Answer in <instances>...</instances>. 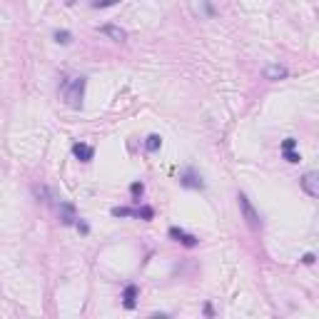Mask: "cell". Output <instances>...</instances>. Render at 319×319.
Masks as SVG:
<instances>
[{"mask_svg":"<svg viewBox=\"0 0 319 319\" xmlns=\"http://www.w3.org/2000/svg\"><path fill=\"white\" fill-rule=\"evenodd\" d=\"M85 85H87V80L85 77H72L70 82H65L63 85V97L65 102L70 105V108H82V97H85Z\"/></svg>","mask_w":319,"mask_h":319,"instance_id":"obj_1","label":"cell"},{"mask_svg":"<svg viewBox=\"0 0 319 319\" xmlns=\"http://www.w3.org/2000/svg\"><path fill=\"white\" fill-rule=\"evenodd\" d=\"M237 199H240V209H242V215H245V220H247V225L252 227V230H262V220H259V212H257L255 207H252V202L247 199V194H237Z\"/></svg>","mask_w":319,"mask_h":319,"instance_id":"obj_2","label":"cell"},{"mask_svg":"<svg viewBox=\"0 0 319 319\" xmlns=\"http://www.w3.org/2000/svg\"><path fill=\"white\" fill-rule=\"evenodd\" d=\"M180 185H182V187H187V190H202V187H204L202 177H199L194 170H185V172L180 175Z\"/></svg>","mask_w":319,"mask_h":319,"instance_id":"obj_3","label":"cell"},{"mask_svg":"<svg viewBox=\"0 0 319 319\" xmlns=\"http://www.w3.org/2000/svg\"><path fill=\"white\" fill-rule=\"evenodd\" d=\"M175 242H180V245H185V247H194L199 240L194 237V235H190V232H185V230H180V227H170V232H167Z\"/></svg>","mask_w":319,"mask_h":319,"instance_id":"obj_4","label":"cell"},{"mask_svg":"<svg viewBox=\"0 0 319 319\" xmlns=\"http://www.w3.org/2000/svg\"><path fill=\"white\" fill-rule=\"evenodd\" d=\"M72 155L80 160V162H90L95 157V147L92 145H85V142H75L72 145Z\"/></svg>","mask_w":319,"mask_h":319,"instance_id":"obj_5","label":"cell"},{"mask_svg":"<svg viewBox=\"0 0 319 319\" xmlns=\"http://www.w3.org/2000/svg\"><path fill=\"white\" fill-rule=\"evenodd\" d=\"M299 182H302V190L307 192L309 197H317V194H319V177H317V172H307V175H304Z\"/></svg>","mask_w":319,"mask_h":319,"instance_id":"obj_6","label":"cell"},{"mask_svg":"<svg viewBox=\"0 0 319 319\" xmlns=\"http://www.w3.org/2000/svg\"><path fill=\"white\" fill-rule=\"evenodd\" d=\"M58 212H60V222H63V225H75V222L80 220L77 212H75V207H72L70 202H60Z\"/></svg>","mask_w":319,"mask_h":319,"instance_id":"obj_7","label":"cell"},{"mask_svg":"<svg viewBox=\"0 0 319 319\" xmlns=\"http://www.w3.org/2000/svg\"><path fill=\"white\" fill-rule=\"evenodd\" d=\"M100 30H102V35H108V38L115 40V43H125V40H128V33H125L123 28H118V25H102Z\"/></svg>","mask_w":319,"mask_h":319,"instance_id":"obj_8","label":"cell"},{"mask_svg":"<svg viewBox=\"0 0 319 319\" xmlns=\"http://www.w3.org/2000/svg\"><path fill=\"white\" fill-rule=\"evenodd\" d=\"M287 75H289V72H287V67H284V65H269V67L264 70V77H267V80H272V82H274V80H284Z\"/></svg>","mask_w":319,"mask_h":319,"instance_id":"obj_9","label":"cell"},{"mask_svg":"<svg viewBox=\"0 0 319 319\" xmlns=\"http://www.w3.org/2000/svg\"><path fill=\"white\" fill-rule=\"evenodd\" d=\"M137 294H140V289H137V284H128L125 287V292H123V304H125V309H135V299H137Z\"/></svg>","mask_w":319,"mask_h":319,"instance_id":"obj_10","label":"cell"},{"mask_svg":"<svg viewBox=\"0 0 319 319\" xmlns=\"http://www.w3.org/2000/svg\"><path fill=\"white\" fill-rule=\"evenodd\" d=\"M160 145H162V137H160V135H147V140H145V147H147V152H155V150H160Z\"/></svg>","mask_w":319,"mask_h":319,"instance_id":"obj_11","label":"cell"},{"mask_svg":"<svg viewBox=\"0 0 319 319\" xmlns=\"http://www.w3.org/2000/svg\"><path fill=\"white\" fill-rule=\"evenodd\" d=\"M110 212H113V217H135V209H130V207H113Z\"/></svg>","mask_w":319,"mask_h":319,"instance_id":"obj_12","label":"cell"},{"mask_svg":"<svg viewBox=\"0 0 319 319\" xmlns=\"http://www.w3.org/2000/svg\"><path fill=\"white\" fill-rule=\"evenodd\" d=\"M55 43H60V45H67V43H72V35H70L67 30H55Z\"/></svg>","mask_w":319,"mask_h":319,"instance_id":"obj_13","label":"cell"},{"mask_svg":"<svg viewBox=\"0 0 319 319\" xmlns=\"http://www.w3.org/2000/svg\"><path fill=\"white\" fill-rule=\"evenodd\" d=\"M142 192H145V185L142 182H135V185H130V194L137 199V197H142Z\"/></svg>","mask_w":319,"mask_h":319,"instance_id":"obj_14","label":"cell"},{"mask_svg":"<svg viewBox=\"0 0 319 319\" xmlns=\"http://www.w3.org/2000/svg\"><path fill=\"white\" fill-rule=\"evenodd\" d=\"M282 152H284V157H287V162H299V160H302V157H299V155H297L294 150H282Z\"/></svg>","mask_w":319,"mask_h":319,"instance_id":"obj_15","label":"cell"},{"mask_svg":"<svg viewBox=\"0 0 319 319\" xmlns=\"http://www.w3.org/2000/svg\"><path fill=\"white\" fill-rule=\"evenodd\" d=\"M115 3H120V0H95L92 8H110V5H115Z\"/></svg>","mask_w":319,"mask_h":319,"instance_id":"obj_16","label":"cell"},{"mask_svg":"<svg viewBox=\"0 0 319 319\" xmlns=\"http://www.w3.org/2000/svg\"><path fill=\"white\" fill-rule=\"evenodd\" d=\"M297 147V140L294 137H287L284 142H282V150H294Z\"/></svg>","mask_w":319,"mask_h":319,"instance_id":"obj_17","label":"cell"},{"mask_svg":"<svg viewBox=\"0 0 319 319\" xmlns=\"http://www.w3.org/2000/svg\"><path fill=\"white\" fill-rule=\"evenodd\" d=\"M304 264H314V255H312V252L304 255Z\"/></svg>","mask_w":319,"mask_h":319,"instance_id":"obj_18","label":"cell"},{"mask_svg":"<svg viewBox=\"0 0 319 319\" xmlns=\"http://www.w3.org/2000/svg\"><path fill=\"white\" fill-rule=\"evenodd\" d=\"M65 3H67V5H75V3H77V0H65Z\"/></svg>","mask_w":319,"mask_h":319,"instance_id":"obj_19","label":"cell"}]
</instances>
